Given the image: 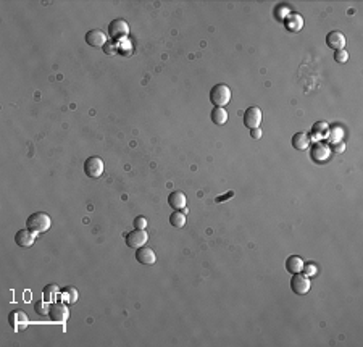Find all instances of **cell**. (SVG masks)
Instances as JSON below:
<instances>
[{
	"instance_id": "cell-26",
	"label": "cell",
	"mask_w": 363,
	"mask_h": 347,
	"mask_svg": "<svg viewBox=\"0 0 363 347\" xmlns=\"http://www.w3.org/2000/svg\"><path fill=\"white\" fill-rule=\"evenodd\" d=\"M302 272H305V275L308 276V278H310V276L316 275V267H315V263H312V262H310V263H303V270H302Z\"/></svg>"
},
{
	"instance_id": "cell-13",
	"label": "cell",
	"mask_w": 363,
	"mask_h": 347,
	"mask_svg": "<svg viewBox=\"0 0 363 347\" xmlns=\"http://www.w3.org/2000/svg\"><path fill=\"white\" fill-rule=\"evenodd\" d=\"M136 260L142 265H153L155 262H157V255L150 249V247H139L136 249Z\"/></svg>"
},
{
	"instance_id": "cell-16",
	"label": "cell",
	"mask_w": 363,
	"mask_h": 347,
	"mask_svg": "<svg viewBox=\"0 0 363 347\" xmlns=\"http://www.w3.org/2000/svg\"><path fill=\"white\" fill-rule=\"evenodd\" d=\"M168 204H170V207L174 208V210H183L186 208V194L181 191H173L170 196H168Z\"/></svg>"
},
{
	"instance_id": "cell-1",
	"label": "cell",
	"mask_w": 363,
	"mask_h": 347,
	"mask_svg": "<svg viewBox=\"0 0 363 347\" xmlns=\"http://www.w3.org/2000/svg\"><path fill=\"white\" fill-rule=\"evenodd\" d=\"M52 224L50 216L45 213V211H36V213H31L26 220V226L31 229L34 234H42L45 231H49Z\"/></svg>"
},
{
	"instance_id": "cell-3",
	"label": "cell",
	"mask_w": 363,
	"mask_h": 347,
	"mask_svg": "<svg viewBox=\"0 0 363 347\" xmlns=\"http://www.w3.org/2000/svg\"><path fill=\"white\" fill-rule=\"evenodd\" d=\"M310 286H312V282H310V278L307 275L295 273V275H292V278H290V289H292V292L297 295L307 294L310 291Z\"/></svg>"
},
{
	"instance_id": "cell-23",
	"label": "cell",
	"mask_w": 363,
	"mask_h": 347,
	"mask_svg": "<svg viewBox=\"0 0 363 347\" xmlns=\"http://www.w3.org/2000/svg\"><path fill=\"white\" fill-rule=\"evenodd\" d=\"M49 307H50V304H47V300H39V302H36V304H34V310L39 315H47L49 313Z\"/></svg>"
},
{
	"instance_id": "cell-9",
	"label": "cell",
	"mask_w": 363,
	"mask_h": 347,
	"mask_svg": "<svg viewBox=\"0 0 363 347\" xmlns=\"http://www.w3.org/2000/svg\"><path fill=\"white\" fill-rule=\"evenodd\" d=\"M331 155V150H329V147L323 142H316L312 145V150H310V157H312L313 162L316 163H325L326 160Z\"/></svg>"
},
{
	"instance_id": "cell-18",
	"label": "cell",
	"mask_w": 363,
	"mask_h": 347,
	"mask_svg": "<svg viewBox=\"0 0 363 347\" xmlns=\"http://www.w3.org/2000/svg\"><path fill=\"white\" fill-rule=\"evenodd\" d=\"M310 139L305 133H295L292 136V147L295 150H305L308 149Z\"/></svg>"
},
{
	"instance_id": "cell-5",
	"label": "cell",
	"mask_w": 363,
	"mask_h": 347,
	"mask_svg": "<svg viewBox=\"0 0 363 347\" xmlns=\"http://www.w3.org/2000/svg\"><path fill=\"white\" fill-rule=\"evenodd\" d=\"M103 170H105V165H103L100 157H89L84 162V173L89 178H100L103 175Z\"/></svg>"
},
{
	"instance_id": "cell-21",
	"label": "cell",
	"mask_w": 363,
	"mask_h": 347,
	"mask_svg": "<svg viewBox=\"0 0 363 347\" xmlns=\"http://www.w3.org/2000/svg\"><path fill=\"white\" fill-rule=\"evenodd\" d=\"M170 224L174 228H183L186 224V213H183L181 210H174L170 215Z\"/></svg>"
},
{
	"instance_id": "cell-12",
	"label": "cell",
	"mask_w": 363,
	"mask_h": 347,
	"mask_svg": "<svg viewBox=\"0 0 363 347\" xmlns=\"http://www.w3.org/2000/svg\"><path fill=\"white\" fill-rule=\"evenodd\" d=\"M34 241H36V234L32 233L31 229L24 228V229L16 231V234H15V242H16V246L26 249V247H31L32 244H34Z\"/></svg>"
},
{
	"instance_id": "cell-10",
	"label": "cell",
	"mask_w": 363,
	"mask_h": 347,
	"mask_svg": "<svg viewBox=\"0 0 363 347\" xmlns=\"http://www.w3.org/2000/svg\"><path fill=\"white\" fill-rule=\"evenodd\" d=\"M8 323L15 331H21L29 325V320L23 310H13L8 315Z\"/></svg>"
},
{
	"instance_id": "cell-14",
	"label": "cell",
	"mask_w": 363,
	"mask_h": 347,
	"mask_svg": "<svg viewBox=\"0 0 363 347\" xmlns=\"http://www.w3.org/2000/svg\"><path fill=\"white\" fill-rule=\"evenodd\" d=\"M326 44H328V47L334 49V52L336 50H341L346 46V36L342 34L341 31H331V33H328V36H326Z\"/></svg>"
},
{
	"instance_id": "cell-11",
	"label": "cell",
	"mask_w": 363,
	"mask_h": 347,
	"mask_svg": "<svg viewBox=\"0 0 363 347\" xmlns=\"http://www.w3.org/2000/svg\"><path fill=\"white\" fill-rule=\"evenodd\" d=\"M86 42L92 47L107 46V34L100 29H90L86 33Z\"/></svg>"
},
{
	"instance_id": "cell-7",
	"label": "cell",
	"mask_w": 363,
	"mask_h": 347,
	"mask_svg": "<svg viewBox=\"0 0 363 347\" xmlns=\"http://www.w3.org/2000/svg\"><path fill=\"white\" fill-rule=\"evenodd\" d=\"M108 34L113 37V39H123L129 34V24L118 18V20H113L108 24Z\"/></svg>"
},
{
	"instance_id": "cell-25",
	"label": "cell",
	"mask_w": 363,
	"mask_h": 347,
	"mask_svg": "<svg viewBox=\"0 0 363 347\" xmlns=\"http://www.w3.org/2000/svg\"><path fill=\"white\" fill-rule=\"evenodd\" d=\"M133 226L136 229H145L147 228V220L144 216H136L134 221H133Z\"/></svg>"
},
{
	"instance_id": "cell-4",
	"label": "cell",
	"mask_w": 363,
	"mask_h": 347,
	"mask_svg": "<svg viewBox=\"0 0 363 347\" xmlns=\"http://www.w3.org/2000/svg\"><path fill=\"white\" fill-rule=\"evenodd\" d=\"M47 315L54 323H65L70 317V312H68L67 305L62 304V302H52Z\"/></svg>"
},
{
	"instance_id": "cell-24",
	"label": "cell",
	"mask_w": 363,
	"mask_h": 347,
	"mask_svg": "<svg viewBox=\"0 0 363 347\" xmlns=\"http://www.w3.org/2000/svg\"><path fill=\"white\" fill-rule=\"evenodd\" d=\"M334 60L338 63H346L349 60V52L346 49H341V50H336L334 52Z\"/></svg>"
},
{
	"instance_id": "cell-17",
	"label": "cell",
	"mask_w": 363,
	"mask_h": 347,
	"mask_svg": "<svg viewBox=\"0 0 363 347\" xmlns=\"http://www.w3.org/2000/svg\"><path fill=\"white\" fill-rule=\"evenodd\" d=\"M303 270V260L300 259L299 255H290L286 259V272L289 273H302Z\"/></svg>"
},
{
	"instance_id": "cell-15",
	"label": "cell",
	"mask_w": 363,
	"mask_h": 347,
	"mask_svg": "<svg viewBox=\"0 0 363 347\" xmlns=\"http://www.w3.org/2000/svg\"><path fill=\"white\" fill-rule=\"evenodd\" d=\"M284 26H286L288 31L290 33H299V31L303 28V18L299 13H290L286 20H284Z\"/></svg>"
},
{
	"instance_id": "cell-6",
	"label": "cell",
	"mask_w": 363,
	"mask_h": 347,
	"mask_svg": "<svg viewBox=\"0 0 363 347\" xmlns=\"http://www.w3.org/2000/svg\"><path fill=\"white\" fill-rule=\"evenodd\" d=\"M148 241V234L145 229H133L131 233L126 234V244L128 247L131 249H139V247H144L145 242Z\"/></svg>"
},
{
	"instance_id": "cell-27",
	"label": "cell",
	"mask_w": 363,
	"mask_h": 347,
	"mask_svg": "<svg viewBox=\"0 0 363 347\" xmlns=\"http://www.w3.org/2000/svg\"><path fill=\"white\" fill-rule=\"evenodd\" d=\"M250 136H252V139H260L262 138V130H260V128H254V130H250Z\"/></svg>"
},
{
	"instance_id": "cell-20",
	"label": "cell",
	"mask_w": 363,
	"mask_h": 347,
	"mask_svg": "<svg viewBox=\"0 0 363 347\" xmlns=\"http://www.w3.org/2000/svg\"><path fill=\"white\" fill-rule=\"evenodd\" d=\"M210 118H212V121L215 125L221 126V125L226 123V121H228V112H226L224 108H221V107H215L212 110V113H210Z\"/></svg>"
},
{
	"instance_id": "cell-19",
	"label": "cell",
	"mask_w": 363,
	"mask_h": 347,
	"mask_svg": "<svg viewBox=\"0 0 363 347\" xmlns=\"http://www.w3.org/2000/svg\"><path fill=\"white\" fill-rule=\"evenodd\" d=\"M62 295H63V300L67 302L68 305H73L79 299V292H77V289L73 287V286H67L62 289Z\"/></svg>"
},
{
	"instance_id": "cell-2",
	"label": "cell",
	"mask_w": 363,
	"mask_h": 347,
	"mask_svg": "<svg viewBox=\"0 0 363 347\" xmlns=\"http://www.w3.org/2000/svg\"><path fill=\"white\" fill-rule=\"evenodd\" d=\"M210 102L215 107H224L231 102V89L219 82V84H215L210 89Z\"/></svg>"
},
{
	"instance_id": "cell-22",
	"label": "cell",
	"mask_w": 363,
	"mask_h": 347,
	"mask_svg": "<svg viewBox=\"0 0 363 347\" xmlns=\"http://www.w3.org/2000/svg\"><path fill=\"white\" fill-rule=\"evenodd\" d=\"M58 294H62V289L57 284H49L44 287V299L47 302H54V297H57Z\"/></svg>"
},
{
	"instance_id": "cell-8",
	"label": "cell",
	"mask_w": 363,
	"mask_h": 347,
	"mask_svg": "<svg viewBox=\"0 0 363 347\" xmlns=\"http://www.w3.org/2000/svg\"><path fill=\"white\" fill-rule=\"evenodd\" d=\"M260 123H262V110L258 107H249L244 113V125L249 130H254V128H260Z\"/></svg>"
}]
</instances>
